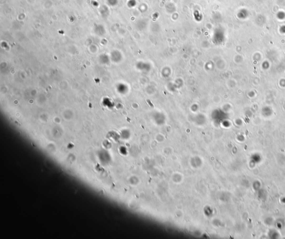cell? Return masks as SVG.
<instances>
[{
  "mask_svg": "<svg viewBox=\"0 0 285 239\" xmlns=\"http://www.w3.org/2000/svg\"><path fill=\"white\" fill-rule=\"evenodd\" d=\"M277 16L278 17H279V18H284L285 17V13L282 12V11H280L277 13ZM281 18H280V19H281Z\"/></svg>",
  "mask_w": 285,
  "mask_h": 239,
  "instance_id": "6da1fadb",
  "label": "cell"
}]
</instances>
